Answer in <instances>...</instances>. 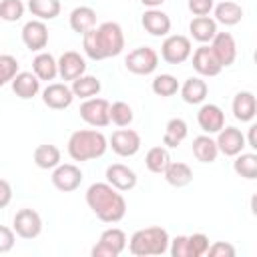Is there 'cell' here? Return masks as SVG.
<instances>
[{
  "instance_id": "obj_44",
  "label": "cell",
  "mask_w": 257,
  "mask_h": 257,
  "mask_svg": "<svg viewBox=\"0 0 257 257\" xmlns=\"http://www.w3.org/2000/svg\"><path fill=\"white\" fill-rule=\"evenodd\" d=\"M187 6L195 16H209L215 6V0H189Z\"/></svg>"
},
{
  "instance_id": "obj_2",
  "label": "cell",
  "mask_w": 257,
  "mask_h": 257,
  "mask_svg": "<svg viewBox=\"0 0 257 257\" xmlns=\"http://www.w3.org/2000/svg\"><path fill=\"white\" fill-rule=\"evenodd\" d=\"M86 205L102 223H118L126 215V201L118 189L108 183H92L86 189Z\"/></svg>"
},
{
  "instance_id": "obj_4",
  "label": "cell",
  "mask_w": 257,
  "mask_h": 257,
  "mask_svg": "<svg viewBox=\"0 0 257 257\" xmlns=\"http://www.w3.org/2000/svg\"><path fill=\"white\" fill-rule=\"evenodd\" d=\"M169 233L163 227H145L131 235L126 241L128 253L135 257H149V255H163L169 249Z\"/></svg>"
},
{
  "instance_id": "obj_17",
  "label": "cell",
  "mask_w": 257,
  "mask_h": 257,
  "mask_svg": "<svg viewBox=\"0 0 257 257\" xmlns=\"http://www.w3.org/2000/svg\"><path fill=\"white\" fill-rule=\"evenodd\" d=\"M58 62V76L62 80H74L86 72V60L76 52V50H66L60 54Z\"/></svg>"
},
{
  "instance_id": "obj_3",
  "label": "cell",
  "mask_w": 257,
  "mask_h": 257,
  "mask_svg": "<svg viewBox=\"0 0 257 257\" xmlns=\"http://www.w3.org/2000/svg\"><path fill=\"white\" fill-rule=\"evenodd\" d=\"M108 139L96 128H80L74 131L68 139V155L72 161H92L106 153Z\"/></svg>"
},
{
  "instance_id": "obj_41",
  "label": "cell",
  "mask_w": 257,
  "mask_h": 257,
  "mask_svg": "<svg viewBox=\"0 0 257 257\" xmlns=\"http://www.w3.org/2000/svg\"><path fill=\"white\" fill-rule=\"evenodd\" d=\"M167 251H169L173 257H191L187 235H179V237H175L173 241H169V249H167Z\"/></svg>"
},
{
  "instance_id": "obj_10",
  "label": "cell",
  "mask_w": 257,
  "mask_h": 257,
  "mask_svg": "<svg viewBox=\"0 0 257 257\" xmlns=\"http://www.w3.org/2000/svg\"><path fill=\"white\" fill-rule=\"evenodd\" d=\"M82 177L84 175H82L80 167H76L74 163H64V165L60 163L52 171V185L62 193H72L80 187Z\"/></svg>"
},
{
  "instance_id": "obj_20",
  "label": "cell",
  "mask_w": 257,
  "mask_h": 257,
  "mask_svg": "<svg viewBox=\"0 0 257 257\" xmlns=\"http://www.w3.org/2000/svg\"><path fill=\"white\" fill-rule=\"evenodd\" d=\"M141 24L151 36H167L171 32V18L159 8H147L141 16Z\"/></svg>"
},
{
  "instance_id": "obj_9",
  "label": "cell",
  "mask_w": 257,
  "mask_h": 257,
  "mask_svg": "<svg viewBox=\"0 0 257 257\" xmlns=\"http://www.w3.org/2000/svg\"><path fill=\"white\" fill-rule=\"evenodd\" d=\"M12 229L20 239H36L42 233V217L34 209H20L12 219Z\"/></svg>"
},
{
  "instance_id": "obj_27",
  "label": "cell",
  "mask_w": 257,
  "mask_h": 257,
  "mask_svg": "<svg viewBox=\"0 0 257 257\" xmlns=\"http://www.w3.org/2000/svg\"><path fill=\"white\" fill-rule=\"evenodd\" d=\"M32 72L38 76V80H54L58 76V62L50 52H38L32 60Z\"/></svg>"
},
{
  "instance_id": "obj_38",
  "label": "cell",
  "mask_w": 257,
  "mask_h": 257,
  "mask_svg": "<svg viewBox=\"0 0 257 257\" xmlns=\"http://www.w3.org/2000/svg\"><path fill=\"white\" fill-rule=\"evenodd\" d=\"M24 14L22 0H0V18L4 22H16Z\"/></svg>"
},
{
  "instance_id": "obj_43",
  "label": "cell",
  "mask_w": 257,
  "mask_h": 257,
  "mask_svg": "<svg viewBox=\"0 0 257 257\" xmlns=\"http://www.w3.org/2000/svg\"><path fill=\"white\" fill-rule=\"evenodd\" d=\"M14 243H16V233H14V229H10V227H6V225H0V253L12 251Z\"/></svg>"
},
{
  "instance_id": "obj_21",
  "label": "cell",
  "mask_w": 257,
  "mask_h": 257,
  "mask_svg": "<svg viewBox=\"0 0 257 257\" xmlns=\"http://www.w3.org/2000/svg\"><path fill=\"white\" fill-rule=\"evenodd\" d=\"M10 84H12V92L22 100H30L40 92V80L34 72H16Z\"/></svg>"
},
{
  "instance_id": "obj_16",
  "label": "cell",
  "mask_w": 257,
  "mask_h": 257,
  "mask_svg": "<svg viewBox=\"0 0 257 257\" xmlns=\"http://www.w3.org/2000/svg\"><path fill=\"white\" fill-rule=\"evenodd\" d=\"M211 48H213V52H215V56L223 68L231 66L237 58V42H235L231 32H217L211 40Z\"/></svg>"
},
{
  "instance_id": "obj_18",
  "label": "cell",
  "mask_w": 257,
  "mask_h": 257,
  "mask_svg": "<svg viewBox=\"0 0 257 257\" xmlns=\"http://www.w3.org/2000/svg\"><path fill=\"white\" fill-rule=\"evenodd\" d=\"M197 122L205 135H217L225 126V112L217 104H203L197 112Z\"/></svg>"
},
{
  "instance_id": "obj_7",
  "label": "cell",
  "mask_w": 257,
  "mask_h": 257,
  "mask_svg": "<svg viewBox=\"0 0 257 257\" xmlns=\"http://www.w3.org/2000/svg\"><path fill=\"white\" fill-rule=\"evenodd\" d=\"M126 233L118 227H110L106 231H102L98 243L92 247V255L94 257H118L124 249H126Z\"/></svg>"
},
{
  "instance_id": "obj_24",
  "label": "cell",
  "mask_w": 257,
  "mask_h": 257,
  "mask_svg": "<svg viewBox=\"0 0 257 257\" xmlns=\"http://www.w3.org/2000/svg\"><path fill=\"white\" fill-rule=\"evenodd\" d=\"M189 32L193 36V40L201 42V44H207L213 40V36L219 32L217 30V22L215 18L211 16H195L191 22H189Z\"/></svg>"
},
{
  "instance_id": "obj_45",
  "label": "cell",
  "mask_w": 257,
  "mask_h": 257,
  "mask_svg": "<svg viewBox=\"0 0 257 257\" xmlns=\"http://www.w3.org/2000/svg\"><path fill=\"white\" fill-rule=\"evenodd\" d=\"M10 201H12V187L6 179H0V209L8 207Z\"/></svg>"
},
{
  "instance_id": "obj_40",
  "label": "cell",
  "mask_w": 257,
  "mask_h": 257,
  "mask_svg": "<svg viewBox=\"0 0 257 257\" xmlns=\"http://www.w3.org/2000/svg\"><path fill=\"white\" fill-rule=\"evenodd\" d=\"M189 239V251H191V257H201V255H207V249H209V237L205 233H193L187 237Z\"/></svg>"
},
{
  "instance_id": "obj_46",
  "label": "cell",
  "mask_w": 257,
  "mask_h": 257,
  "mask_svg": "<svg viewBox=\"0 0 257 257\" xmlns=\"http://www.w3.org/2000/svg\"><path fill=\"white\" fill-rule=\"evenodd\" d=\"M255 131H257V124H251V126H249V137L245 139L247 147H251V149H257V137H255Z\"/></svg>"
},
{
  "instance_id": "obj_39",
  "label": "cell",
  "mask_w": 257,
  "mask_h": 257,
  "mask_svg": "<svg viewBox=\"0 0 257 257\" xmlns=\"http://www.w3.org/2000/svg\"><path fill=\"white\" fill-rule=\"evenodd\" d=\"M18 72V60L12 54H0V88L8 84Z\"/></svg>"
},
{
  "instance_id": "obj_28",
  "label": "cell",
  "mask_w": 257,
  "mask_h": 257,
  "mask_svg": "<svg viewBox=\"0 0 257 257\" xmlns=\"http://www.w3.org/2000/svg\"><path fill=\"white\" fill-rule=\"evenodd\" d=\"M68 22H70V28L78 34H84L86 30L94 28L96 26V12L94 8L90 6H76L70 16H68Z\"/></svg>"
},
{
  "instance_id": "obj_14",
  "label": "cell",
  "mask_w": 257,
  "mask_h": 257,
  "mask_svg": "<svg viewBox=\"0 0 257 257\" xmlns=\"http://www.w3.org/2000/svg\"><path fill=\"white\" fill-rule=\"evenodd\" d=\"M193 54V68L201 74V76H217L221 70H223V66H221V62L217 60V56H215V52H213V48H211V44H201L195 52H191Z\"/></svg>"
},
{
  "instance_id": "obj_15",
  "label": "cell",
  "mask_w": 257,
  "mask_h": 257,
  "mask_svg": "<svg viewBox=\"0 0 257 257\" xmlns=\"http://www.w3.org/2000/svg\"><path fill=\"white\" fill-rule=\"evenodd\" d=\"M74 94L70 90V86H66L64 82H50L44 90H42V102L52 108V110H64L72 104Z\"/></svg>"
},
{
  "instance_id": "obj_34",
  "label": "cell",
  "mask_w": 257,
  "mask_h": 257,
  "mask_svg": "<svg viewBox=\"0 0 257 257\" xmlns=\"http://www.w3.org/2000/svg\"><path fill=\"white\" fill-rule=\"evenodd\" d=\"M169 163H171V155H169L167 147H151L145 155V167L151 173L163 175V171L167 169Z\"/></svg>"
},
{
  "instance_id": "obj_33",
  "label": "cell",
  "mask_w": 257,
  "mask_h": 257,
  "mask_svg": "<svg viewBox=\"0 0 257 257\" xmlns=\"http://www.w3.org/2000/svg\"><path fill=\"white\" fill-rule=\"evenodd\" d=\"M233 171L247 179V181H255L257 179V155L255 153H239L235 155V161H233Z\"/></svg>"
},
{
  "instance_id": "obj_22",
  "label": "cell",
  "mask_w": 257,
  "mask_h": 257,
  "mask_svg": "<svg viewBox=\"0 0 257 257\" xmlns=\"http://www.w3.org/2000/svg\"><path fill=\"white\" fill-rule=\"evenodd\" d=\"M179 92L187 104H203L209 94V86L201 76H191L179 86Z\"/></svg>"
},
{
  "instance_id": "obj_26",
  "label": "cell",
  "mask_w": 257,
  "mask_h": 257,
  "mask_svg": "<svg viewBox=\"0 0 257 257\" xmlns=\"http://www.w3.org/2000/svg\"><path fill=\"white\" fill-rule=\"evenodd\" d=\"M165 175V181L171 185V187H187L191 181H193V169L187 165V163H181V161H171L167 165V169L163 171Z\"/></svg>"
},
{
  "instance_id": "obj_1",
  "label": "cell",
  "mask_w": 257,
  "mask_h": 257,
  "mask_svg": "<svg viewBox=\"0 0 257 257\" xmlns=\"http://www.w3.org/2000/svg\"><path fill=\"white\" fill-rule=\"evenodd\" d=\"M82 48L88 58L104 60L110 56H118L124 48V32L118 22H102L82 34Z\"/></svg>"
},
{
  "instance_id": "obj_8",
  "label": "cell",
  "mask_w": 257,
  "mask_h": 257,
  "mask_svg": "<svg viewBox=\"0 0 257 257\" xmlns=\"http://www.w3.org/2000/svg\"><path fill=\"white\" fill-rule=\"evenodd\" d=\"M108 110H110V102L106 100V98H96V96H92V98H86L82 104H80V118L86 122V124H90V126H94V128H102V126H108L110 124V114H108Z\"/></svg>"
},
{
  "instance_id": "obj_12",
  "label": "cell",
  "mask_w": 257,
  "mask_h": 257,
  "mask_svg": "<svg viewBox=\"0 0 257 257\" xmlns=\"http://www.w3.org/2000/svg\"><path fill=\"white\" fill-rule=\"evenodd\" d=\"M22 42L28 50H34V52H42L48 44V26L44 24V20H28L24 26H22Z\"/></svg>"
},
{
  "instance_id": "obj_19",
  "label": "cell",
  "mask_w": 257,
  "mask_h": 257,
  "mask_svg": "<svg viewBox=\"0 0 257 257\" xmlns=\"http://www.w3.org/2000/svg\"><path fill=\"white\" fill-rule=\"evenodd\" d=\"M106 183L112 185L114 189H118L120 193L135 189L137 185V173L122 163H112L106 167Z\"/></svg>"
},
{
  "instance_id": "obj_42",
  "label": "cell",
  "mask_w": 257,
  "mask_h": 257,
  "mask_svg": "<svg viewBox=\"0 0 257 257\" xmlns=\"http://www.w3.org/2000/svg\"><path fill=\"white\" fill-rule=\"evenodd\" d=\"M235 247L231 243H223V241H217L213 245H209L207 249V255L209 257H235Z\"/></svg>"
},
{
  "instance_id": "obj_23",
  "label": "cell",
  "mask_w": 257,
  "mask_h": 257,
  "mask_svg": "<svg viewBox=\"0 0 257 257\" xmlns=\"http://www.w3.org/2000/svg\"><path fill=\"white\" fill-rule=\"evenodd\" d=\"M257 114V100L251 90H241L233 98V116L241 122H251Z\"/></svg>"
},
{
  "instance_id": "obj_30",
  "label": "cell",
  "mask_w": 257,
  "mask_h": 257,
  "mask_svg": "<svg viewBox=\"0 0 257 257\" xmlns=\"http://www.w3.org/2000/svg\"><path fill=\"white\" fill-rule=\"evenodd\" d=\"M100 88H102L100 80L96 76H92V74H82V76L74 78L72 80V86H70L74 98H82V100L92 98V96H98Z\"/></svg>"
},
{
  "instance_id": "obj_35",
  "label": "cell",
  "mask_w": 257,
  "mask_h": 257,
  "mask_svg": "<svg viewBox=\"0 0 257 257\" xmlns=\"http://www.w3.org/2000/svg\"><path fill=\"white\" fill-rule=\"evenodd\" d=\"M28 10L38 20H54L60 14V0H28Z\"/></svg>"
},
{
  "instance_id": "obj_47",
  "label": "cell",
  "mask_w": 257,
  "mask_h": 257,
  "mask_svg": "<svg viewBox=\"0 0 257 257\" xmlns=\"http://www.w3.org/2000/svg\"><path fill=\"white\" fill-rule=\"evenodd\" d=\"M163 2H165V0H141V4L147 6V8H159Z\"/></svg>"
},
{
  "instance_id": "obj_6",
  "label": "cell",
  "mask_w": 257,
  "mask_h": 257,
  "mask_svg": "<svg viewBox=\"0 0 257 257\" xmlns=\"http://www.w3.org/2000/svg\"><path fill=\"white\" fill-rule=\"evenodd\" d=\"M193 52L191 40L185 34H169L161 44V58L167 64H183Z\"/></svg>"
},
{
  "instance_id": "obj_25",
  "label": "cell",
  "mask_w": 257,
  "mask_h": 257,
  "mask_svg": "<svg viewBox=\"0 0 257 257\" xmlns=\"http://www.w3.org/2000/svg\"><path fill=\"white\" fill-rule=\"evenodd\" d=\"M213 10H215V22L223 26H235L243 18V6L233 0H223L215 4Z\"/></svg>"
},
{
  "instance_id": "obj_5",
  "label": "cell",
  "mask_w": 257,
  "mask_h": 257,
  "mask_svg": "<svg viewBox=\"0 0 257 257\" xmlns=\"http://www.w3.org/2000/svg\"><path fill=\"white\" fill-rule=\"evenodd\" d=\"M124 66L133 74L147 76V74H151V72L157 70V66H159V54L151 46H139V48H135V50H131L126 54Z\"/></svg>"
},
{
  "instance_id": "obj_11",
  "label": "cell",
  "mask_w": 257,
  "mask_h": 257,
  "mask_svg": "<svg viewBox=\"0 0 257 257\" xmlns=\"http://www.w3.org/2000/svg\"><path fill=\"white\" fill-rule=\"evenodd\" d=\"M108 147L118 155V157H133L141 149V135L133 128H118L110 135Z\"/></svg>"
},
{
  "instance_id": "obj_32",
  "label": "cell",
  "mask_w": 257,
  "mask_h": 257,
  "mask_svg": "<svg viewBox=\"0 0 257 257\" xmlns=\"http://www.w3.org/2000/svg\"><path fill=\"white\" fill-rule=\"evenodd\" d=\"M189 135V126L183 118H171L165 126V135H163V145L173 149V147H179Z\"/></svg>"
},
{
  "instance_id": "obj_37",
  "label": "cell",
  "mask_w": 257,
  "mask_h": 257,
  "mask_svg": "<svg viewBox=\"0 0 257 257\" xmlns=\"http://www.w3.org/2000/svg\"><path fill=\"white\" fill-rule=\"evenodd\" d=\"M108 114H110V122H114V124L120 126V128H122V126H128V124L133 122V116H135L131 104L124 102V100H116V102H112Z\"/></svg>"
},
{
  "instance_id": "obj_31",
  "label": "cell",
  "mask_w": 257,
  "mask_h": 257,
  "mask_svg": "<svg viewBox=\"0 0 257 257\" xmlns=\"http://www.w3.org/2000/svg\"><path fill=\"white\" fill-rule=\"evenodd\" d=\"M32 159H34V165L38 169H44V171L54 169L56 165H60V149L56 145H50V143L38 145L34 149Z\"/></svg>"
},
{
  "instance_id": "obj_36",
  "label": "cell",
  "mask_w": 257,
  "mask_h": 257,
  "mask_svg": "<svg viewBox=\"0 0 257 257\" xmlns=\"http://www.w3.org/2000/svg\"><path fill=\"white\" fill-rule=\"evenodd\" d=\"M179 80L173 76V74H159V76H155L153 78V82H151V88H153V92L157 94V96H161V98H169V96H173V94H177L179 92Z\"/></svg>"
},
{
  "instance_id": "obj_29",
  "label": "cell",
  "mask_w": 257,
  "mask_h": 257,
  "mask_svg": "<svg viewBox=\"0 0 257 257\" xmlns=\"http://www.w3.org/2000/svg\"><path fill=\"white\" fill-rule=\"evenodd\" d=\"M191 149H193L195 159L201 161V163H213L217 159V155H219L217 143H215V139L211 135H199V137H195Z\"/></svg>"
},
{
  "instance_id": "obj_13",
  "label": "cell",
  "mask_w": 257,
  "mask_h": 257,
  "mask_svg": "<svg viewBox=\"0 0 257 257\" xmlns=\"http://www.w3.org/2000/svg\"><path fill=\"white\" fill-rule=\"evenodd\" d=\"M215 143H217L219 153H223L225 157H235V155H239V153L247 147L245 135H243L241 128H237V126H223V128L217 133Z\"/></svg>"
}]
</instances>
